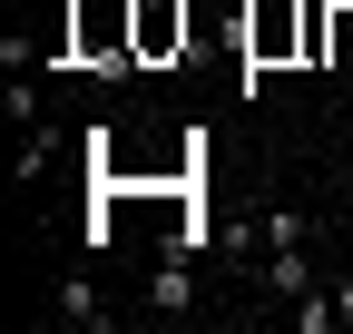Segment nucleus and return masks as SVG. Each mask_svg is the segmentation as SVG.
<instances>
[{
	"mask_svg": "<svg viewBox=\"0 0 353 334\" xmlns=\"http://www.w3.org/2000/svg\"><path fill=\"white\" fill-rule=\"evenodd\" d=\"M285 50H304V0L294 10H245V89H255V69H275Z\"/></svg>",
	"mask_w": 353,
	"mask_h": 334,
	"instance_id": "obj_2",
	"label": "nucleus"
},
{
	"mask_svg": "<svg viewBox=\"0 0 353 334\" xmlns=\"http://www.w3.org/2000/svg\"><path fill=\"white\" fill-rule=\"evenodd\" d=\"M314 236V217H304V206H275V217H265V246H304Z\"/></svg>",
	"mask_w": 353,
	"mask_h": 334,
	"instance_id": "obj_7",
	"label": "nucleus"
},
{
	"mask_svg": "<svg viewBox=\"0 0 353 334\" xmlns=\"http://www.w3.org/2000/svg\"><path fill=\"white\" fill-rule=\"evenodd\" d=\"M314 266H304V246H265V295H304Z\"/></svg>",
	"mask_w": 353,
	"mask_h": 334,
	"instance_id": "obj_3",
	"label": "nucleus"
},
{
	"mask_svg": "<svg viewBox=\"0 0 353 334\" xmlns=\"http://www.w3.org/2000/svg\"><path fill=\"white\" fill-rule=\"evenodd\" d=\"M99 315H108V305H99V285L69 275V285H59V324H99Z\"/></svg>",
	"mask_w": 353,
	"mask_h": 334,
	"instance_id": "obj_5",
	"label": "nucleus"
},
{
	"mask_svg": "<svg viewBox=\"0 0 353 334\" xmlns=\"http://www.w3.org/2000/svg\"><path fill=\"white\" fill-rule=\"evenodd\" d=\"M187 39H196L187 0H128V50H138V59H176Z\"/></svg>",
	"mask_w": 353,
	"mask_h": 334,
	"instance_id": "obj_1",
	"label": "nucleus"
},
{
	"mask_svg": "<svg viewBox=\"0 0 353 334\" xmlns=\"http://www.w3.org/2000/svg\"><path fill=\"white\" fill-rule=\"evenodd\" d=\"M324 59L353 69V0H334V10H324Z\"/></svg>",
	"mask_w": 353,
	"mask_h": 334,
	"instance_id": "obj_6",
	"label": "nucleus"
},
{
	"mask_svg": "<svg viewBox=\"0 0 353 334\" xmlns=\"http://www.w3.org/2000/svg\"><path fill=\"white\" fill-rule=\"evenodd\" d=\"M148 305H157V315H187V305H196V275H187V256H167V266H157Z\"/></svg>",
	"mask_w": 353,
	"mask_h": 334,
	"instance_id": "obj_4",
	"label": "nucleus"
},
{
	"mask_svg": "<svg viewBox=\"0 0 353 334\" xmlns=\"http://www.w3.org/2000/svg\"><path fill=\"white\" fill-rule=\"evenodd\" d=\"M334 305H343V324H353V266H343V275H334Z\"/></svg>",
	"mask_w": 353,
	"mask_h": 334,
	"instance_id": "obj_8",
	"label": "nucleus"
}]
</instances>
